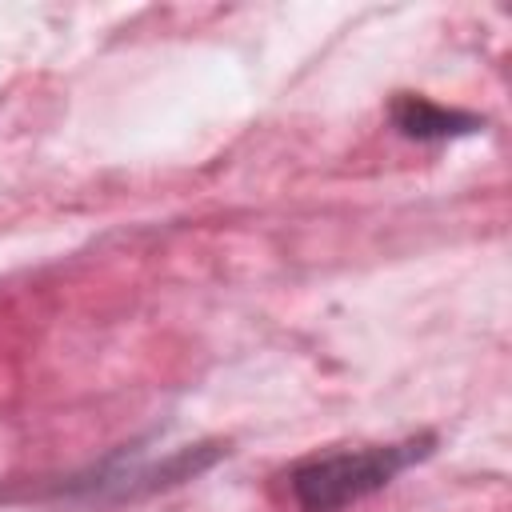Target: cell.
<instances>
[{"mask_svg": "<svg viewBox=\"0 0 512 512\" xmlns=\"http://www.w3.org/2000/svg\"><path fill=\"white\" fill-rule=\"evenodd\" d=\"M432 440H404V444H368V448H344L308 456L288 472V488L304 512H336L344 504H356L372 492H380L392 476H400L412 460L428 456Z\"/></svg>", "mask_w": 512, "mask_h": 512, "instance_id": "obj_1", "label": "cell"}, {"mask_svg": "<svg viewBox=\"0 0 512 512\" xmlns=\"http://www.w3.org/2000/svg\"><path fill=\"white\" fill-rule=\"evenodd\" d=\"M392 124L404 132V136H416V140H444V136H464V132H476L480 120L468 116V112H452V108H440L424 96H396L392 104Z\"/></svg>", "mask_w": 512, "mask_h": 512, "instance_id": "obj_2", "label": "cell"}]
</instances>
